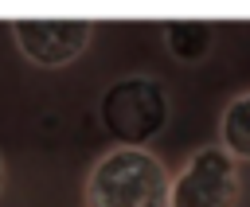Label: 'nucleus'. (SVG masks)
<instances>
[{"label":"nucleus","mask_w":250,"mask_h":207,"mask_svg":"<svg viewBox=\"0 0 250 207\" xmlns=\"http://www.w3.org/2000/svg\"><path fill=\"white\" fill-rule=\"evenodd\" d=\"M160 35L176 62H203L219 43V27L207 20H168Z\"/></svg>","instance_id":"5"},{"label":"nucleus","mask_w":250,"mask_h":207,"mask_svg":"<svg viewBox=\"0 0 250 207\" xmlns=\"http://www.w3.org/2000/svg\"><path fill=\"white\" fill-rule=\"evenodd\" d=\"M4 180H8V172H4V156H0V191H4Z\"/></svg>","instance_id":"7"},{"label":"nucleus","mask_w":250,"mask_h":207,"mask_svg":"<svg viewBox=\"0 0 250 207\" xmlns=\"http://www.w3.org/2000/svg\"><path fill=\"white\" fill-rule=\"evenodd\" d=\"M238 195L242 172L219 145L195 148L168 184V207H238Z\"/></svg>","instance_id":"3"},{"label":"nucleus","mask_w":250,"mask_h":207,"mask_svg":"<svg viewBox=\"0 0 250 207\" xmlns=\"http://www.w3.org/2000/svg\"><path fill=\"white\" fill-rule=\"evenodd\" d=\"M98 121L121 148H145L172 121V98L152 74L113 78L98 98Z\"/></svg>","instance_id":"2"},{"label":"nucleus","mask_w":250,"mask_h":207,"mask_svg":"<svg viewBox=\"0 0 250 207\" xmlns=\"http://www.w3.org/2000/svg\"><path fill=\"white\" fill-rule=\"evenodd\" d=\"M219 148L238 164L250 160V90L234 94L219 113Z\"/></svg>","instance_id":"6"},{"label":"nucleus","mask_w":250,"mask_h":207,"mask_svg":"<svg viewBox=\"0 0 250 207\" xmlns=\"http://www.w3.org/2000/svg\"><path fill=\"white\" fill-rule=\"evenodd\" d=\"M168 168L148 148L113 145L102 152L86 176L90 207H168Z\"/></svg>","instance_id":"1"},{"label":"nucleus","mask_w":250,"mask_h":207,"mask_svg":"<svg viewBox=\"0 0 250 207\" xmlns=\"http://www.w3.org/2000/svg\"><path fill=\"white\" fill-rule=\"evenodd\" d=\"M12 39L23 51V59L55 70L74 62L94 43V23L90 20H16Z\"/></svg>","instance_id":"4"}]
</instances>
